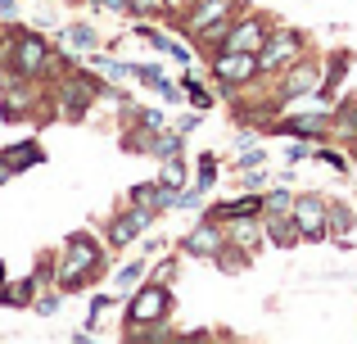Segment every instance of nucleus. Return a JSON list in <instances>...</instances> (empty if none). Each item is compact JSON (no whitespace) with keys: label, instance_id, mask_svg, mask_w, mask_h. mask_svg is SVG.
Here are the masks:
<instances>
[{"label":"nucleus","instance_id":"393cba45","mask_svg":"<svg viewBox=\"0 0 357 344\" xmlns=\"http://www.w3.org/2000/svg\"><path fill=\"white\" fill-rule=\"evenodd\" d=\"M96 5H105V9H127V0H96Z\"/></svg>","mask_w":357,"mask_h":344},{"label":"nucleus","instance_id":"4468645a","mask_svg":"<svg viewBox=\"0 0 357 344\" xmlns=\"http://www.w3.org/2000/svg\"><path fill=\"white\" fill-rule=\"evenodd\" d=\"M326 127H331V118H326V114H312V118H294V123H285V132H298V136H321Z\"/></svg>","mask_w":357,"mask_h":344},{"label":"nucleus","instance_id":"bb28decb","mask_svg":"<svg viewBox=\"0 0 357 344\" xmlns=\"http://www.w3.org/2000/svg\"><path fill=\"white\" fill-rule=\"evenodd\" d=\"M185 5H199V0H185Z\"/></svg>","mask_w":357,"mask_h":344},{"label":"nucleus","instance_id":"5701e85b","mask_svg":"<svg viewBox=\"0 0 357 344\" xmlns=\"http://www.w3.org/2000/svg\"><path fill=\"white\" fill-rule=\"evenodd\" d=\"M127 9H131V14H154L158 0H127Z\"/></svg>","mask_w":357,"mask_h":344},{"label":"nucleus","instance_id":"1a4fd4ad","mask_svg":"<svg viewBox=\"0 0 357 344\" xmlns=\"http://www.w3.org/2000/svg\"><path fill=\"white\" fill-rule=\"evenodd\" d=\"M45 59H50V54H45L41 36H23V45H18V54H14V68L23 73V77H32V73H41Z\"/></svg>","mask_w":357,"mask_h":344},{"label":"nucleus","instance_id":"4be33fe9","mask_svg":"<svg viewBox=\"0 0 357 344\" xmlns=\"http://www.w3.org/2000/svg\"><path fill=\"white\" fill-rule=\"evenodd\" d=\"M317 159H321V163H331V168H340V172H349V159H344V154H331V150H321Z\"/></svg>","mask_w":357,"mask_h":344},{"label":"nucleus","instance_id":"aec40b11","mask_svg":"<svg viewBox=\"0 0 357 344\" xmlns=\"http://www.w3.org/2000/svg\"><path fill=\"white\" fill-rule=\"evenodd\" d=\"M109 308H114V299H109V294H100V299H96V308H91V331H105Z\"/></svg>","mask_w":357,"mask_h":344},{"label":"nucleus","instance_id":"6ab92c4d","mask_svg":"<svg viewBox=\"0 0 357 344\" xmlns=\"http://www.w3.org/2000/svg\"><path fill=\"white\" fill-rule=\"evenodd\" d=\"M289 204H294V195H285V190H271L267 200H262V213H289Z\"/></svg>","mask_w":357,"mask_h":344},{"label":"nucleus","instance_id":"f257e3e1","mask_svg":"<svg viewBox=\"0 0 357 344\" xmlns=\"http://www.w3.org/2000/svg\"><path fill=\"white\" fill-rule=\"evenodd\" d=\"M289 218H294L298 227V240H326V200L321 195H298L294 204H289Z\"/></svg>","mask_w":357,"mask_h":344},{"label":"nucleus","instance_id":"423d86ee","mask_svg":"<svg viewBox=\"0 0 357 344\" xmlns=\"http://www.w3.org/2000/svg\"><path fill=\"white\" fill-rule=\"evenodd\" d=\"M298 45H303V41H298V32H276V36H271V45L258 54V68H280L285 59H294V54H298Z\"/></svg>","mask_w":357,"mask_h":344},{"label":"nucleus","instance_id":"6e6552de","mask_svg":"<svg viewBox=\"0 0 357 344\" xmlns=\"http://www.w3.org/2000/svg\"><path fill=\"white\" fill-rule=\"evenodd\" d=\"M262 41H267L262 23H258V18H249V23H240L236 32L222 41V50H249V54H258V50H262Z\"/></svg>","mask_w":357,"mask_h":344},{"label":"nucleus","instance_id":"f3484780","mask_svg":"<svg viewBox=\"0 0 357 344\" xmlns=\"http://www.w3.org/2000/svg\"><path fill=\"white\" fill-rule=\"evenodd\" d=\"M131 77H136V82H145V87H154V91H163V73H158V68H149V63H131Z\"/></svg>","mask_w":357,"mask_h":344},{"label":"nucleus","instance_id":"cd10ccee","mask_svg":"<svg viewBox=\"0 0 357 344\" xmlns=\"http://www.w3.org/2000/svg\"><path fill=\"white\" fill-rule=\"evenodd\" d=\"M176 5H185V0H176Z\"/></svg>","mask_w":357,"mask_h":344},{"label":"nucleus","instance_id":"f03ea898","mask_svg":"<svg viewBox=\"0 0 357 344\" xmlns=\"http://www.w3.org/2000/svg\"><path fill=\"white\" fill-rule=\"evenodd\" d=\"M96 263H100L96 245H91L86 236H77V240H73V245H68V254H63L59 281H63V285H68V290H73V285H77V281H86V276L96 272Z\"/></svg>","mask_w":357,"mask_h":344},{"label":"nucleus","instance_id":"a878e982","mask_svg":"<svg viewBox=\"0 0 357 344\" xmlns=\"http://www.w3.org/2000/svg\"><path fill=\"white\" fill-rule=\"evenodd\" d=\"M5 177H9V163H5V154H0V181H5Z\"/></svg>","mask_w":357,"mask_h":344},{"label":"nucleus","instance_id":"9b49d317","mask_svg":"<svg viewBox=\"0 0 357 344\" xmlns=\"http://www.w3.org/2000/svg\"><path fill=\"white\" fill-rule=\"evenodd\" d=\"M317 82H321V73H317L312 63H298L285 77V96H307V91H317Z\"/></svg>","mask_w":357,"mask_h":344},{"label":"nucleus","instance_id":"412c9836","mask_svg":"<svg viewBox=\"0 0 357 344\" xmlns=\"http://www.w3.org/2000/svg\"><path fill=\"white\" fill-rule=\"evenodd\" d=\"M181 181H185V177H181V163L172 159V163H167V168H163V186H167V190H176V186H181Z\"/></svg>","mask_w":357,"mask_h":344},{"label":"nucleus","instance_id":"a211bd4d","mask_svg":"<svg viewBox=\"0 0 357 344\" xmlns=\"http://www.w3.org/2000/svg\"><path fill=\"white\" fill-rule=\"evenodd\" d=\"M154 154H158V159H176V154H181V132L158 136V141H154Z\"/></svg>","mask_w":357,"mask_h":344},{"label":"nucleus","instance_id":"9d476101","mask_svg":"<svg viewBox=\"0 0 357 344\" xmlns=\"http://www.w3.org/2000/svg\"><path fill=\"white\" fill-rule=\"evenodd\" d=\"M227 9H231V0H199L190 27H195V32H208V27H218V18L227 14Z\"/></svg>","mask_w":357,"mask_h":344},{"label":"nucleus","instance_id":"2eb2a0df","mask_svg":"<svg viewBox=\"0 0 357 344\" xmlns=\"http://www.w3.org/2000/svg\"><path fill=\"white\" fill-rule=\"evenodd\" d=\"M213 181H218V159L204 154V159H199V177H195V190H208Z\"/></svg>","mask_w":357,"mask_h":344},{"label":"nucleus","instance_id":"7ed1b4c3","mask_svg":"<svg viewBox=\"0 0 357 344\" xmlns=\"http://www.w3.org/2000/svg\"><path fill=\"white\" fill-rule=\"evenodd\" d=\"M213 73H218L227 87H240V82H249L253 73H258V54H249V50H222Z\"/></svg>","mask_w":357,"mask_h":344},{"label":"nucleus","instance_id":"f8f14e48","mask_svg":"<svg viewBox=\"0 0 357 344\" xmlns=\"http://www.w3.org/2000/svg\"><path fill=\"white\" fill-rule=\"evenodd\" d=\"M267 231H271V240H276V245H294L298 240V227H294V218H289V213H267Z\"/></svg>","mask_w":357,"mask_h":344},{"label":"nucleus","instance_id":"b1692460","mask_svg":"<svg viewBox=\"0 0 357 344\" xmlns=\"http://www.w3.org/2000/svg\"><path fill=\"white\" fill-rule=\"evenodd\" d=\"M140 276V263H131V267H122V276H118V285H131Z\"/></svg>","mask_w":357,"mask_h":344},{"label":"nucleus","instance_id":"20e7f679","mask_svg":"<svg viewBox=\"0 0 357 344\" xmlns=\"http://www.w3.org/2000/svg\"><path fill=\"white\" fill-rule=\"evenodd\" d=\"M163 313H167V290L163 285H149V290H140L136 299H131V322H136V327L163 322Z\"/></svg>","mask_w":357,"mask_h":344},{"label":"nucleus","instance_id":"39448f33","mask_svg":"<svg viewBox=\"0 0 357 344\" xmlns=\"http://www.w3.org/2000/svg\"><path fill=\"white\" fill-rule=\"evenodd\" d=\"M149 218H154V209H131V213H122L114 227H109V240H114V249H122L127 240H136L140 231L149 227Z\"/></svg>","mask_w":357,"mask_h":344},{"label":"nucleus","instance_id":"dca6fc26","mask_svg":"<svg viewBox=\"0 0 357 344\" xmlns=\"http://www.w3.org/2000/svg\"><path fill=\"white\" fill-rule=\"evenodd\" d=\"M68 45L73 50H96V32H91V27H68Z\"/></svg>","mask_w":357,"mask_h":344},{"label":"nucleus","instance_id":"ddd939ff","mask_svg":"<svg viewBox=\"0 0 357 344\" xmlns=\"http://www.w3.org/2000/svg\"><path fill=\"white\" fill-rule=\"evenodd\" d=\"M236 227H231V240H236L240 249H258V240H262V231H258V222H249V213L244 218H231Z\"/></svg>","mask_w":357,"mask_h":344},{"label":"nucleus","instance_id":"0eeeda50","mask_svg":"<svg viewBox=\"0 0 357 344\" xmlns=\"http://www.w3.org/2000/svg\"><path fill=\"white\" fill-rule=\"evenodd\" d=\"M185 249H190L195 258H213L222 249V227L218 222H204V227H195L190 236H185Z\"/></svg>","mask_w":357,"mask_h":344}]
</instances>
